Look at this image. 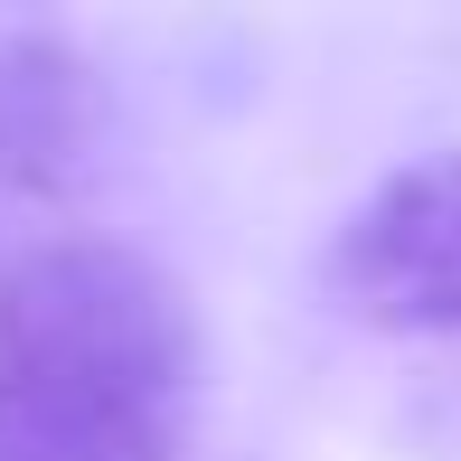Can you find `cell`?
Returning <instances> with one entry per match:
<instances>
[{"instance_id":"1","label":"cell","mask_w":461,"mask_h":461,"mask_svg":"<svg viewBox=\"0 0 461 461\" xmlns=\"http://www.w3.org/2000/svg\"><path fill=\"white\" fill-rule=\"evenodd\" d=\"M198 311L151 255L57 236L0 274V461H179Z\"/></svg>"},{"instance_id":"2","label":"cell","mask_w":461,"mask_h":461,"mask_svg":"<svg viewBox=\"0 0 461 461\" xmlns=\"http://www.w3.org/2000/svg\"><path fill=\"white\" fill-rule=\"evenodd\" d=\"M330 292L367 330L461 339V151L395 170L330 245Z\"/></svg>"},{"instance_id":"3","label":"cell","mask_w":461,"mask_h":461,"mask_svg":"<svg viewBox=\"0 0 461 461\" xmlns=\"http://www.w3.org/2000/svg\"><path fill=\"white\" fill-rule=\"evenodd\" d=\"M104 151V76L67 38H10L0 48V188L67 198Z\"/></svg>"}]
</instances>
